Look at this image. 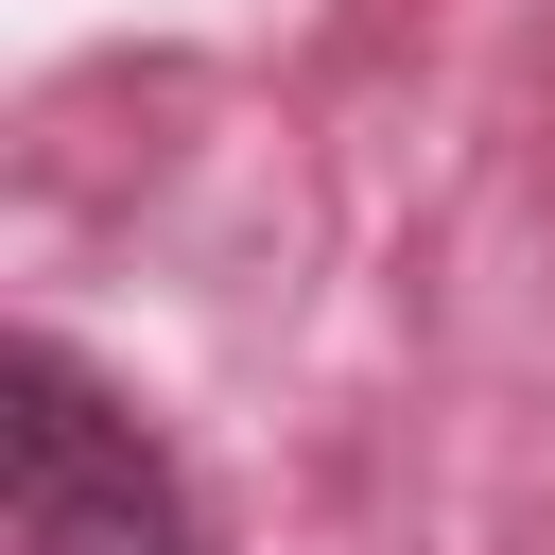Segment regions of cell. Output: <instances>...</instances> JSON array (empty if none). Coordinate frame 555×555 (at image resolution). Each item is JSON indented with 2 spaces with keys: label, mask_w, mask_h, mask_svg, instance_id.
<instances>
[{
  "label": "cell",
  "mask_w": 555,
  "mask_h": 555,
  "mask_svg": "<svg viewBox=\"0 0 555 555\" xmlns=\"http://www.w3.org/2000/svg\"><path fill=\"white\" fill-rule=\"evenodd\" d=\"M0 555H191V486L173 451L52 347H0Z\"/></svg>",
  "instance_id": "obj_1"
}]
</instances>
